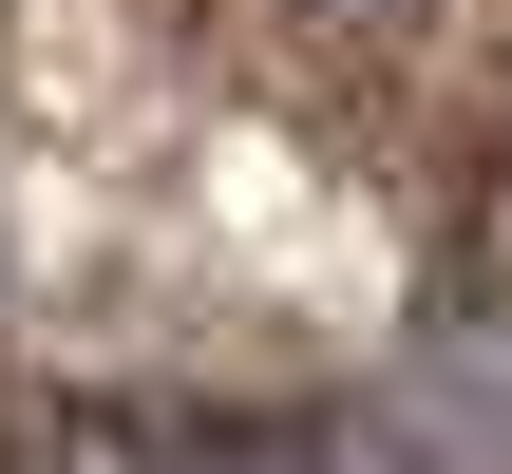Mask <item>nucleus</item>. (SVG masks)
I'll return each mask as SVG.
<instances>
[{"label":"nucleus","mask_w":512,"mask_h":474,"mask_svg":"<svg viewBox=\"0 0 512 474\" xmlns=\"http://www.w3.org/2000/svg\"><path fill=\"white\" fill-rule=\"evenodd\" d=\"M418 456L437 474H512V304L437 323V361H418Z\"/></svg>","instance_id":"nucleus-1"},{"label":"nucleus","mask_w":512,"mask_h":474,"mask_svg":"<svg viewBox=\"0 0 512 474\" xmlns=\"http://www.w3.org/2000/svg\"><path fill=\"white\" fill-rule=\"evenodd\" d=\"M57 474H342L323 437H266V418H76Z\"/></svg>","instance_id":"nucleus-2"}]
</instances>
